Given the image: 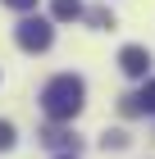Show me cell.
Returning a JSON list of instances; mask_svg holds the SVG:
<instances>
[{
  "label": "cell",
  "mask_w": 155,
  "mask_h": 159,
  "mask_svg": "<svg viewBox=\"0 0 155 159\" xmlns=\"http://www.w3.org/2000/svg\"><path fill=\"white\" fill-rule=\"evenodd\" d=\"M14 37H18V46H23L27 55H36V50H50L55 32H50V23H46V18H23Z\"/></svg>",
  "instance_id": "cell-2"
},
{
  "label": "cell",
  "mask_w": 155,
  "mask_h": 159,
  "mask_svg": "<svg viewBox=\"0 0 155 159\" xmlns=\"http://www.w3.org/2000/svg\"><path fill=\"white\" fill-rule=\"evenodd\" d=\"M5 5H9V9H23V14H27V9H36V0H5Z\"/></svg>",
  "instance_id": "cell-9"
},
{
  "label": "cell",
  "mask_w": 155,
  "mask_h": 159,
  "mask_svg": "<svg viewBox=\"0 0 155 159\" xmlns=\"http://www.w3.org/2000/svg\"><path fill=\"white\" fill-rule=\"evenodd\" d=\"M82 96H87L82 77L60 73V77H50V82H46V91H41V109H46V118L69 123V118H78V109H82Z\"/></svg>",
  "instance_id": "cell-1"
},
{
  "label": "cell",
  "mask_w": 155,
  "mask_h": 159,
  "mask_svg": "<svg viewBox=\"0 0 155 159\" xmlns=\"http://www.w3.org/2000/svg\"><path fill=\"white\" fill-rule=\"evenodd\" d=\"M119 68L128 77H146V73H151V50H146V46H123L119 50Z\"/></svg>",
  "instance_id": "cell-3"
},
{
  "label": "cell",
  "mask_w": 155,
  "mask_h": 159,
  "mask_svg": "<svg viewBox=\"0 0 155 159\" xmlns=\"http://www.w3.org/2000/svg\"><path fill=\"white\" fill-rule=\"evenodd\" d=\"M123 114H128V118H137V114H155V82H146L142 91L123 96Z\"/></svg>",
  "instance_id": "cell-4"
},
{
  "label": "cell",
  "mask_w": 155,
  "mask_h": 159,
  "mask_svg": "<svg viewBox=\"0 0 155 159\" xmlns=\"http://www.w3.org/2000/svg\"><path fill=\"white\" fill-rule=\"evenodd\" d=\"M9 146H14V123L0 118V150H9Z\"/></svg>",
  "instance_id": "cell-7"
},
{
  "label": "cell",
  "mask_w": 155,
  "mask_h": 159,
  "mask_svg": "<svg viewBox=\"0 0 155 159\" xmlns=\"http://www.w3.org/2000/svg\"><path fill=\"white\" fill-rule=\"evenodd\" d=\"M60 159H73V155H60Z\"/></svg>",
  "instance_id": "cell-10"
},
{
  "label": "cell",
  "mask_w": 155,
  "mask_h": 159,
  "mask_svg": "<svg viewBox=\"0 0 155 159\" xmlns=\"http://www.w3.org/2000/svg\"><path fill=\"white\" fill-rule=\"evenodd\" d=\"M91 23H96V27H114V18H109L105 9H96V14H91Z\"/></svg>",
  "instance_id": "cell-8"
},
{
  "label": "cell",
  "mask_w": 155,
  "mask_h": 159,
  "mask_svg": "<svg viewBox=\"0 0 155 159\" xmlns=\"http://www.w3.org/2000/svg\"><path fill=\"white\" fill-rule=\"evenodd\" d=\"M41 141H46V146H55V150H78V136H69L64 127H50V132H41Z\"/></svg>",
  "instance_id": "cell-6"
},
{
  "label": "cell",
  "mask_w": 155,
  "mask_h": 159,
  "mask_svg": "<svg viewBox=\"0 0 155 159\" xmlns=\"http://www.w3.org/2000/svg\"><path fill=\"white\" fill-rule=\"evenodd\" d=\"M50 14L60 23H73V18H82V0H50Z\"/></svg>",
  "instance_id": "cell-5"
}]
</instances>
